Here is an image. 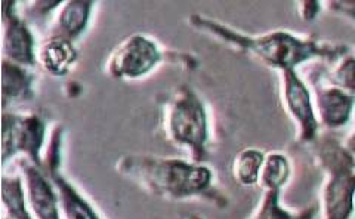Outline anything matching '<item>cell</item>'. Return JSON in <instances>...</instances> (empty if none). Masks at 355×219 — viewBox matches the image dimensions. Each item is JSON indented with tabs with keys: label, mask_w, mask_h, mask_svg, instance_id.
Wrapping results in <instances>:
<instances>
[{
	"label": "cell",
	"mask_w": 355,
	"mask_h": 219,
	"mask_svg": "<svg viewBox=\"0 0 355 219\" xmlns=\"http://www.w3.org/2000/svg\"><path fill=\"white\" fill-rule=\"evenodd\" d=\"M2 204L3 216L8 219H33L27 199L24 181L21 173L8 175L6 172L2 177Z\"/></svg>",
	"instance_id": "9a60e30c"
},
{
	"label": "cell",
	"mask_w": 355,
	"mask_h": 219,
	"mask_svg": "<svg viewBox=\"0 0 355 219\" xmlns=\"http://www.w3.org/2000/svg\"><path fill=\"white\" fill-rule=\"evenodd\" d=\"M162 128L172 146L184 150L190 161L203 163L207 157V110L191 86L182 85L168 96L162 110Z\"/></svg>",
	"instance_id": "3957f363"
},
{
	"label": "cell",
	"mask_w": 355,
	"mask_h": 219,
	"mask_svg": "<svg viewBox=\"0 0 355 219\" xmlns=\"http://www.w3.org/2000/svg\"><path fill=\"white\" fill-rule=\"evenodd\" d=\"M164 58L157 42L142 33H133L110 52L105 73L116 80H137L157 69Z\"/></svg>",
	"instance_id": "8992f818"
},
{
	"label": "cell",
	"mask_w": 355,
	"mask_h": 219,
	"mask_svg": "<svg viewBox=\"0 0 355 219\" xmlns=\"http://www.w3.org/2000/svg\"><path fill=\"white\" fill-rule=\"evenodd\" d=\"M79 57L74 42L61 35L51 33L37 43L36 65L52 78H64L69 74Z\"/></svg>",
	"instance_id": "8fae6325"
},
{
	"label": "cell",
	"mask_w": 355,
	"mask_h": 219,
	"mask_svg": "<svg viewBox=\"0 0 355 219\" xmlns=\"http://www.w3.org/2000/svg\"><path fill=\"white\" fill-rule=\"evenodd\" d=\"M58 193L61 219H103L95 206L79 191V189L65 178L60 169L48 172Z\"/></svg>",
	"instance_id": "4fadbf2b"
},
{
	"label": "cell",
	"mask_w": 355,
	"mask_h": 219,
	"mask_svg": "<svg viewBox=\"0 0 355 219\" xmlns=\"http://www.w3.org/2000/svg\"><path fill=\"white\" fill-rule=\"evenodd\" d=\"M188 23L198 31L219 39L225 45L248 53L266 67L279 71L296 70L299 65L313 60L336 62L352 52L345 43H331L320 40L315 36H301L286 30H274L262 35H244L236 28L200 14L190 15Z\"/></svg>",
	"instance_id": "6da1fadb"
},
{
	"label": "cell",
	"mask_w": 355,
	"mask_h": 219,
	"mask_svg": "<svg viewBox=\"0 0 355 219\" xmlns=\"http://www.w3.org/2000/svg\"><path fill=\"white\" fill-rule=\"evenodd\" d=\"M2 219H8V218H6V216H3V218H2Z\"/></svg>",
	"instance_id": "7402d4cb"
},
{
	"label": "cell",
	"mask_w": 355,
	"mask_h": 219,
	"mask_svg": "<svg viewBox=\"0 0 355 219\" xmlns=\"http://www.w3.org/2000/svg\"><path fill=\"white\" fill-rule=\"evenodd\" d=\"M324 184L321 187V219H352L355 160L351 147L326 141L317 152Z\"/></svg>",
	"instance_id": "277c9868"
},
{
	"label": "cell",
	"mask_w": 355,
	"mask_h": 219,
	"mask_svg": "<svg viewBox=\"0 0 355 219\" xmlns=\"http://www.w3.org/2000/svg\"><path fill=\"white\" fill-rule=\"evenodd\" d=\"M311 98L318 125L329 129H340L348 125L354 108V94L331 85L327 79H318L313 82Z\"/></svg>",
	"instance_id": "30bf717a"
},
{
	"label": "cell",
	"mask_w": 355,
	"mask_h": 219,
	"mask_svg": "<svg viewBox=\"0 0 355 219\" xmlns=\"http://www.w3.org/2000/svg\"><path fill=\"white\" fill-rule=\"evenodd\" d=\"M185 219H203V218L198 216V215H188Z\"/></svg>",
	"instance_id": "44dd1931"
},
{
	"label": "cell",
	"mask_w": 355,
	"mask_h": 219,
	"mask_svg": "<svg viewBox=\"0 0 355 219\" xmlns=\"http://www.w3.org/2000/svg\"><path fill=\"white\" fill-rule=\"evenodd\" d=\"M292 166L291 161H288L287 156L283 152L272 151L266 152L262 166L259 170V178H258V187L262 189V191L266 190H282L287 184L288 178H291Z\"/></svg>",
	"instance_id": "e0dca14e"
},
{
	"label": "cell",
	"mask_w": 355,
	"mask_h": 219,
	"mask_svg": "<svg viewBox=\"0 0 355 219\" xmlns=\"http://www.w3.org/2000/svg\"><path fill=\"white\" fill-rule=\"evenodd\" d=\"M263 157V152L257 148L241 150L232 163V177L243 187L257 185Z\"/></svg>",
	"instance_id": "ac0fdd59"
},
{
	"label": "cell",
	"mask_w": 355,
	"mask_h": 219,
	"mask_svg": "<svg viewBox=\"0 0 355 219\" xmlns=\"http://www.w3.org/2000/svg\"><path fill=\"white\" fill-rule=\"evenodd\" d=\"M354 65H355V61H354V55L351 52L336 61V65L331 69L330 78H327V80L331 85L340 87L343 91L354 94L355 92Z\"/></svg>",
	"instance_id": "d6986e66"
},
{
	"label": "cell",
	"mask_w": 355,
	"mask_h": 219,
	"mask_svg": "<svg viewBox=\"0 0 355 219\" xmlns=\"http://www.w3.org/2000/svg\"><path fill=\"white\" fill-rule=\"evenodd\" d=\"M95 2L91 0H67L55 9L52 33L61 35L71 42L79 39L87 28Z\"/></svg>",
	"instance_id": "7c38bea8"
},
{
	"label": "cell",
	"mask_w": 355,
	"mask_h": 219,
	"mask_svg": "<svg viewBox=\"0 0 355 219\" xmlns=\"http://www.w3.org/2000/svg\"><path fill=\"white\" fill-rule=\"evenodd\" d=\"M36 74L22 65L2 60V107L28 103L35 98Z\"/></svg>",
	"instance_id": "5bb4252c"
},
{
	"label": "cell",
	"mask_w": 355,
	"mask_h": 219,
	"mask_svg": "<svg viewBox=\"0 0 355 219\" xmlns=\"http://www.w3.org/2000/svg\"><path fill=\"white\" fill-rule=\"evenodd\" d=\"M280 73V98L286 114L297 128V144H311L318 137V122L314 113L313 98L305 82L296 70Z\"/></svg>",
	"instance_id": "52a82bcc"
},
{
	"label": "cell",
	"mask_w": 355,
	"mask_h": 219,
	"mask_svg": "<svg viewBox=\"0 0 355 219\" xmlns=\"http://www.w3.org/2000/svg\"><path fill=\"white\" fill-rule=\"evenodd\" d=\"M116 169L121 177L160 199H203L219 207L228 204L227 197L214 187L212 169L203 163L153 155H125L117 160Z\"/></svg>",
	"instance_id": "7a4b0ae2"
},
{
	"label": "cell",
	"mask_w": 355,
	"mask_h": 219,
	"mask_svg": "<svg viewBox=\"0 0 355 219\" xmlns=\"http://www.w3.org/2000/svg\"><path fill=\"white\" fill-rule=\"evenodd\" d=\"M46 146V125L33 112L2 114V166L18 155L43 169V148Z\"/></svg>",
	"instance_id": "5b68a950"
},
{
	"label": "cell",
	"mask_w": 355,
	"mask_h": 219,
	"mask_svg": "<svg viewBox=\"0 0 355 219\" xmlns=\"http://www.w3.org/2000/svg\"><path fill=\"white\" fill-rule=\"evenodd\" d=\"M318 212L315 204H311L304 209L292 212L280 204V191L266 190L262 191V197L249 219H314Z\"/></svg>",
	"instance_id": "2e32d148"
},
{
	"label": "cell",
	"mask_w": 355,
	"mask_h": 219,
	"mask_svg": "<svg viewBox=\"0 0 355 219\" xmlns=\"http://www.w3.org/2000/svg\"><path fill=\"white\" fill-rule=\"evenodd\" d=\"M18 166L33 219H61L58 193L49 175L26 159H21Z\"/></svg>",
	"instance_id": "9c48e42d"
},
{
	"label": "cell",
	"mask_w": 355,
	"mask_h": 219,
	"mask_svg": "<svg viewBox=\"0 0 355 219\" xmlns=\"http://www.w3.org/2000/svg\"><path fill=\"white\" fill-rule=\"evenodd\" d=\"M17 2H2V60L14 62L22 67H36L37 43L26 19L18 14Z\"/></svg>",
	"instance_id": "ba28073f"
},
{
	"label": "cell",
	"mask_w": 355,
	"mask_h": 219,
	"mask_svg": "<svg viewBox=\"0 0 355 219\" xmlns=\"http://www.w3.org/2000/svg\"><path fill=\"white\" fill-rule=\"evenodd\" d=\"M297 12L304 21H314L321 9L320 2H313V0H304V2H297Z\"/></svg>",
	"instance_id": "ffe728a7"
}]
</instances>
